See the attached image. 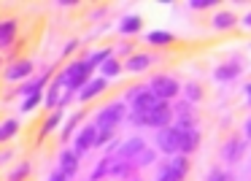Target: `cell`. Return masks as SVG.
<instances>
[{
    "label": "cell",
    "mask_w": 251,
    "mask_h": 181,
    "mask_svg": "<svg viewBox=\"0 0 251 181\" xmlns=\"http://www.w3.org/2000/svg\"><path fill=\"white\" fill-rule=\"evenodd\" d=\"M105 60H111V49H100V52H92V57H89V60H87V65H89V68H92V71H95V68H100V65H103Z\"/></svg>",
    "instance_id": "ac0fdd59"
},
{
    "label": "cell",
    "mask_w": 251,
    "mask_h": 181,
    "mask_svg": "<svg viewBox=\"0 0 251 181\" xmlns=\"http://www.w3.org/2000/svg\"><path fill=\"white\" fill-rule=\"evenodd\" d=\"M141 30V17H125L122 19V25H119V33H125V35H132V33H138Z\"/></svg>",
    "instance_id": "2e32d148"
},
{
    "label": "cell",
    "mask_w": 251,
    "mask_h": 181,
    "mask_svg": "<svg viewBox=\"0 0 251 181\" xmlns=\"http://www.w3.org/2000/svg\"><path fill=\"white\" fill-rule=\"evenodd\" d=\"M76 46H78V41H68V44H65V54H68V52H73Z\"/></svg>",
    "instance_id": "1f68e13d"
},
{
    "label": "cell",
    "mask_w": 251,
    "mask_h": 181,
    "mask_svg": "<svg viewBox=\"0 0 251 181\" xmlns=\"http://www.w3.org/2000/svg\"><path fill=\"white\" fill-rule=\"evenodd\" d=\"M246 132H249V138H251V122H249V127H246Z\"/></svg>",
    "instance_id": "d6a6232c"
},
{
    "label": "cell",
    "mask_w": 251,
    "mask_h": 181,
    "mask_svg": "<svg viewBox=\"0 0 251 181\" xmlns=\"http://www.w3.org/2000/svg\"><path fill=\"white\" fill-rule=\"evenodd\" d=\"M186 95H189V100H200V87H197V84H189V87H186Z\"/></svg>",
    "instance_id": "484cf974"
},
{
    "label": "cell",
    "mask_w": 251,
    "mask_h": 181,
    "mask_svg": "<svg viewBox=\"0 0 251 181\" xmlns=\"http://www.w3.org/2000/svg\"><path fill=\"white\" fill-rule=\"evenodd\" d=\"M235 71H238L235 65H224V68H219V71H216V76L222 78V81H227V78H232V73H235Z\"/></svg>",
    "instance_id": "603a6c76"
},
{
    "label": "cell",
    "mask_w": 251,
    "mask_h": 181,
    "mask_svg": "<svg viewBox=\"0 0 251 181\" xmlns=\"http://www.w3.org/2000/svg\"><path fill=\"white\" fill-rule=\"evenodd\" d=\"M213 25H216V27H229V25H235V14H219V17L213 19Z\"/></svg>",
    "instance_id": "7402d4cb"
},
{
    "label": "cell",
    "mask_w": 251,
    "mask_h": 181,
    "mask_svg": "<svg viewBox=\"0 0 251 181\" xmlns=\"http://www.w3.org/2000/svg\"><path fill=\"white\" fill-rule=\"evenodd\" d=\"M246 22H249V25H251V14H249V17H246Z\"/></svg>",
    "instance_id": "836d02e7"
},
{
    "label": "cell",
    "mask_w": 251,
    "mask_h": 181,
    "mask_svg": "<svg viewBox=\"0 0 251 181\" xmlns=\"http://www.w3.org/2000/svg\"><path fill=\"white\" fill-rule=\"evenodd\" d=\"M238 152H240V146H238V143L232 141V143H229V146H227V157H232V154H238Z\"/></svg>",
    "instance_id": "f1b7e54d"
},
{
    "label": "cell",
    "mask_w": 251,
    "mask_h": 181,
    "mask_svg": "<svg viewBox=\"0 0 251 181\" xmlns=\"http://www.w3.org/2000/svg\"><path fill=\"white\" fill-rule=\"evenodd\" d=\"M100 71H103V78L108 81L111 76H119V73H122V65L114 60V57H111V60H105L103 65H100Z\"/></svg>",
    "instance_id": "e0dca14e"
},
{
    "label": "cell",
    "mask_w": 251,
    "mask_h": 181,
    "mask_svg": "<svg viewBox=\"0 0 251 181\" xmlns=\"http://www.w3.org/2000/svg\"><path fill=\"white\" fill-rule=\"evenodd\" d=\"M189 6H192V8H211L213 0H192Z\"/></svg>",
    "instance_id": "4316f807"
},
{
    "label": "cell",
    "mask_w": 251,
    "mask_h": 181,
    "mask_svg": "<svg viewBox=\"0 0 251 181\" xmlns=\"http://www.w3.org/2000/svg\"><path fill=\"white\" fill-rule=\"evenodd\" d=\"M186 173V157H176L170 165H165L157 181H181Z\"/></svg>",
    "instance_id": "8992f818"
},
{
    "label": "cell",
    "mask_w": 251,
    "mask_h": 181,
    "mask_svg": "<svg viewBox=\"0 0 251 181\" xmlns=\"http://www.w3.org/2000/svg\"><path fill=\"white\" fill-rule=\"evenodd\" d=\"M249 95H251V84H249Z\"/></svg>",
    "instance_id": "e575fe53"
},
{
    "label": "cell",
    "mask_w": 251,
    "mask_h": 181,
    "mask_svg": "<svg viewBox=\"0 0 251 181\" xmlns=\"http://www.w3.org/2000/svg\"><path fill=\"white\" fill-rule=\"evenodd\" d=\"M33 73V60H17L6 68V81H22Z\"/></svg>",
    "instance_id": "52a82bcc"
},
{
    "label": "cell",
    "mask_w": 251,
    "mask_h": 181,
    "mask_svg": "<svg viewBox=\"0 0 251 181\" xmlns=\"http://www.w3.org/2000/svg\"><path fill=\"white\" fill-rule=\"evenodd\" d=\"M125 119V105L122 103H108L103 111H98L95 116V127L98 132H114V127Z\"/></svg>",
    "instance_id": "7a4b0ae2"
},
{
    "label": "cell",
    "mask_w": 251,
    "mask_h": 181,
    "mask_svg": "<svg viewBox=\"0 0 251 181\" xmlns=\"http://www.w3.org/2000/svg\"><path fill=\"white\" fill-rule=\"evenodd\" d=\"M138 152H143V141H141V138H132L127 146H122V157H130V154H138Z\"/></svg>",
    "instance_id": "ffe728a7"
},
{
    "label": "cell",
    "mask_w": 251,
    "mask_h": 181,
    "mask_svg": "<svg viewBox=\"0 0 251 181\" xmlns=\"http://www.w3.org/2000/svg\"><path fill=\"white\" fill-rule=\"evenodd\" d=\"M89 76H92V68L87 65V60H78V62H73V65L65 68V73H62L60 84H65L68 92L73 95V92H78V89H81L84 84L89 81Z\"/></svg>",
    "instance_id": "6da1fadb"
},
{
    "label": "cell",
    "mask_w": 251,
    "mask_h": 181,
    "mask_svg": "<svg viewBox=\"0 0 251 181\" xmlns=\"http://www.w3.org/2000/svg\"><path fill=\"white\" fill-rule=\"evenodd\" d=\"M149 44H170L173 41V33H165V30H154V33H146Z\"/></svg>",
    "instance_id": "d6986e66"
},
{
    "label": "cell",
    "mask_w": 251,
    "mask_h": 181,
    "mask_svg": "<svg viewBox=\"0 0 251 181\" xmlns=\"http://www.w3.org/2000/svg\"><path fill=\"white\" fill-rule=\"evenodd\" d=\"M60 122H62V111H54V114H51L49 119L44 122V127H41V132H38V135H41V138H46L51 130H57V127H60Z\"/></svg>",
    "instance_id": "9a60e30c"
},
{
    "label": "cell",
    "mask_w": 251,
    "mask_h": 181,
    "mask_svg": "<svg viewBox=\"0 0 251 181\" xmlns=\"http://www.w3.org/2000/svg\"><path fill=\"white\" fill-rule=\"evenodd\" d=\"M44 103H46V105H49V108H51V105H57V89H54V87H51V89H49V92H46V98H44Z\"/></svg>",
    "instance_id": "d4e9b609"
},
{
    "label": "cell",
    "mask_w": 251,
    "mask_h": 181,
    "mask_svg": "<svg viewBox=\"0 0 251 181\" xmlns=\"http://www.w3.org/2000/svg\"><path fill=\"white\" fill-rule=\"evenodd\" d=\"M105 87H108V81H105L103 76H98V78H89V81L84 84L81 89H78V100H81V103H87V100H92L95 95H100V92H103Z\"/></svg>",
    "instance_id": "ba28073f"
},
{
    "label": "cell",
    "mask_w": 251,
    "mask_h": 181,
    "mask_svg": "<svg viewBox=\"0 0 251 181\" xmlns=\"http://www.w3.org/2000/svg\"><path fill=\"white\" fill-rule=\"evenodd\" d=\"M78 119H81V114H73V119L65 125V130H62V138H71V132H73V127L78 125Z\"/></svg>",
    "instance_id": "cb8c5ba5"
},
{
    "label": "cell",
    "mask_w": 251,
    "mask_h": 181,
    "mask_svg": "<svg viewBox=\"0 0 251 181\" xmlns=\"http://www.w3.org/2000/svg\"><path fill=\"white\" fill-rule=\"evenodd\" d=\"M149 65H151V57L149 54H135V57L127 60V71H132V73L143 71V68H149Z\"/></svg>",
    "instance_id": "4fadbf2b"
},
{
    "label": "cell",
    "mask_w": 251,
    "mask_h": 181,
    "mask_svg": "<svg viewBox=\"0 0 251 181\" xmlns=\"http://www.w3.org/2000/svg\"><path fill=\"white\" fill-rule=\"evenodd\" d=\"M157 146L162 149V152H168V154L178 152L181 149V130L178 127H162L159 135H157Z\"/></svg>",
    "instance_id": "5b68a950"
},
{
    "label": "cell",
    "mask_w": 251,
    "mask_h": 181,
    "mask_svg": "<svg viewBox=\"0 0 251 181\" xmlns=\"http://www.w3.org/2000/svg\"><path fill=\"white\" fill-rule=\"evenodd\" d=\"M17 130H19V122H17V119H6L3 125H0V143H3V141H11V138L17 135Z\"/></svg>",
    "instance_id": "5bb4252c"
},
{
    "label": "cell",
    "mask_w": 251,
    "mask_h": 181,
    "mask_svg": "<svg viewBox=\"0 0 251 181\" xmlns=\"http://www.w3.org/2000/svg\"><path fill=\"white\" fill-rule=\"evenodd\" d=\"M95 143H98V127H95V125H87L81 132H78V138H76V154L92 149Z\"/></svg>",
    "instance_id": "9c48e42d"
},
{
    "label": "cell",
    "mask_w": 251,
    "mask_h": 181,
    "mask_svg": "<svg viewBox=\"0 0 251 181\" xmlns=\"http://www.w3.org/2000/svg\"><path fill=\"white\" fill-rule=\"evenodd\" d=\"M14 38H17V22H14V19L0 22V49H6Z\"/></svg>",
    "instance_id": "8fae6325"
},
{
    "label": "cell",
    "mask_w": 251,
    "mask_h": 181,
    "mask_svg": "<svg viewBox=\"0 0 251 181\" xmlns=\"http://www.w3.org/2000/svg\"><path fill=\"white\" fill-rule=\"evenodd\" d=\"M197 141H200V135H197V130H181V149L178 152L189 154L197 149Z\"/></svg>",
    "instance_id": "7c38bea8"
},
{
    "label": "cell",
    "mask_w": 251,
    "mask_h": 181,
    "mask_svg": "<svg viewBox=\"0 0 251 181\" xmlns=\"http://www.w3.org/2000/svg\"><path fill=\"white\" fill-rule=\"evenodd\" d=\"M151 157H154L151 152H143V157H141V165H149V162H151Z\"/></svg>",
    "instance_id": "4dcf8cb0"
},
{
    "label": "cell",
    "mask_w": 251,
    "mask_h": 181,
    "mask_svg": "<svg viewBox=\"0 0 251 181\" xmlns=\"http://www.w3.org/2000/svg\"><path fill=\"white\" fill-rule=\"evenodd\" d=\"M49 181H68V176H65V173H60V170H57L54 176H49Z\"/></svg>",
    "instance_id": "f546056e"
},
{
    "label": "cell",
    "mask_w": 251,
    "mask_h": 181,
    "mask_svg": "<svg viewBox=\"0 0 251 181\" xmlns=\"http://www.w3.org/2000/svg\"><path fill=\"white\" fill-rule=\"evenodd\" d=\"M154 92V98H159L162 103H168L170 98H176V92H178V84H176V78L170 76H154L151 78V87H149Z\"/></svg>",
    "instance_id": "277c9868"
},
{
    "label": "cell",
    "mask_w": 251,
    "mask_h": 181,
    "mask_svg": "<svg viewBox=\"0 0 251 181\" xmlns=\"http://www.w3.org/2000/svg\"><path fill=\"white\" fill-rule=\"evenodd\" d=\"M130 119L135 122V125L168 127V122H170V108H168V103H157L151 111H143V114H132Z\"/></svg>",
    "instance_id": "3957f363"
},
{
    "label": "cell",
    "mask_w": 251,
    "mask_h": 181,
    "mask_svg": "<svg viewBox=\"0 0 251 181\" xmlns=\"http://www.w3.org/2000/svg\"><path fill=\"white\" fill-rule=\"evenodd\" d=\"M208 181H227V176H224L222 170H213V173H211V179H208Z\"/></svg>",
    "instance_id": "83f0119b"
},
{
    "label": "cell",
    "mask_w": 251,
    "mask_h": 181,
    "mask_svg": "<svg viewBox=\"0 0 251 181\" xmlns=\"http://www.w3.org/2000/svg\"><path fill=\"white\" fill-rule=\"evenodd\" d=\"M76 170H78V154L73 152V149H65V152L60 154V173L73 176Z\"/></svg>",
    "instance_id": "30bf717a"
},
{
    "label": "cell",
    "mask_w": 251,
    "mask_h": 181,
    "mask_svg": "<svg viewBox=\"0 0 251 181\" xmlns=\"http://www.w3.org/2000/svg\"><path fill=\"white\" fill-rule=\"evenodd\" d=\"M27 173H30V162H22V165H19V168L11 173V176H8V181H22Z\"/></svg>",
    "instance_id": "44dd1931"
}]
</instances>
